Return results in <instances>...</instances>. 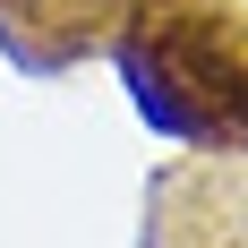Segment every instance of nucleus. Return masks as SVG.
Listing matches in <instances>:
<instances>
[{
  "label": "nucleus",
  "instance_id": "f257e3e1",
  "mask_svg": "<svg viewBox=\"0 0 248 248\" xmlns=\"http://www.w3.org/2000/svg\"><path fill=\"white\" fill-rule=\"evenodd\" d=\"M111 69L163 146L248 163V17L231 0H137L111 34Z\"/></svg>",
  "mask_w": 248,
  "mask_h": 248
},
{
  "label": "nucleus",
  "instance_id": "f03ea898",
  "mask_svg": "<svg viewBox=\"0 0 248 248\" xmlns=\"http://www.w3.org/2000/svg\"><path fill=\"white\" fill-rule=\"evenodd\" d=\"M128 9L137 0H0V51L26 77H60L77 60L111 51V34H120Z\"/></svg>",
  "mask_w": 248,
  "mask_h": 248
}]
</instances>
